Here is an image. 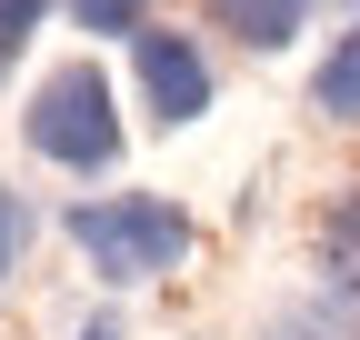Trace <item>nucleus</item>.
<instances>
[{
    "label": "nucleus",
    "mask_w": 360,
    "mask_h": 340,
    "mask_svg": "<svg viewBox=\"0 0 360 340\" xmlns=\"http://www.w3.org/2000/svg\"><path fill=\"white\" fill-rule=\"evenodd\" d=\"M210 20L231 40H250V51H281V40H300L310 0H210Z\"/></svg>",
    "instance_id": "20e7f679"
},
{
    "label": "nucleus",
    "mask_w": 360,
    "mask_h": 340,
    "mask_svg": "<svg viewBox=\"0 0 360 340\" xmlns=\"http://www.w3.org/2000/svg\"><path fill=\"white\" fill-rule=\"evenodd\" d=\"M141 11H150V0H70L80 30H130V40H141Z\"/></svg>",
    "instance_id": "423d86ee"
},
{
    "label": "nucleus",
    "mask_w": 360,
    "mask_h": 340,
    "mask_svg": "<svg viewBox=\"0 0 360 340\" xmlns=\"http://www.w3.org/2000/svg\"><path fill=\"white\" fill-rule=\"evenodd\" d=\"M70 240L101 280H160L191 261V210L180 200H150V190H110V200H80L70 210Z\"/></svg>",
    "instance_id": "f257e3e1"
},
{
    "label": "nucleus",
    "mask_w": 360,
    "mask_h": 340,
    "mask_svg": "<svg viewBox=\"0 0 360 340\" xmlns=\"http://www.w3.org/2000/svg\"><path fill=\"white\" fill-rule=\"evenodd\" d=\"M20 240H30V210H20V200H0V270L20 261Z\"/></svg>",
    "instance_id": "6e6552de"
},
{
    "label": "nucleus",
    "mask_w": 360,
    "mask_h": 340,
    "mask_svg": "<svg viewBox=\"0 0 360 340\" xmlns=\"http://www.w3.org/2000/svg\"><path fill=\"white\" fill-rule=\"evenodd\" d=\"M141 91L160 100V120H200L210 110V60L180 30H141Z\"/></svg>",
    "instance_id": "7ed1b4c3"
},
{
    "label": "nucleus",
    "mask_w": 360,
    "mask_h": 340,
    "mask_svg": "<svg viewBox=\"0 0 360 340\" xmlns=\"http://www.w3.org/2000/svg\"><path fill=\"white\" fill-rule=\"evenodd\" d=\"M310 100H321L330 120H360V30H340V51L310 70Z\"/></svg>",
    "instance_id": "39448f33"
},
{
    "label": "nucleus",
    "mask_w": 360,
    "mask_h": 340,
    "mask_svg": "<svg viewBox=\"0 0 360 340\" xmlns=\"http://www.w3.org/2000/svg\"><path fill=\"white\" fill-rule=\"evenodd\" d=\"M20 131H30L40 160H60V170H110L120 160V110H110V80L90 60H70V70L40 80L30 110H20Z\"/></svg>",
    "instance_id": "f03ea898"
},
{
    "label": "nucleus",
    "mask_w": 360,
    "mask_h": 340,
    "mask_svg": "<svg viewBox=\"0 0 360 340\" xmlns=\"http://www.w3.org/2000/svg\"><path fill=\"white\" fill-rule=\"evenodd\" d=\"M30 20H40V0H0V60L30 40Z\"/></svg>",
    "instance_id": "0eeeda50"
}]
</instances>
